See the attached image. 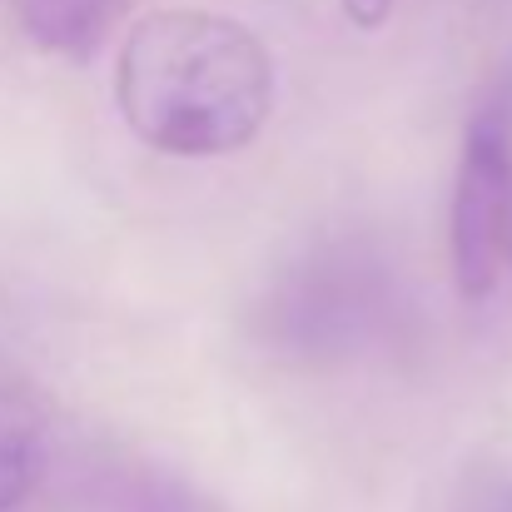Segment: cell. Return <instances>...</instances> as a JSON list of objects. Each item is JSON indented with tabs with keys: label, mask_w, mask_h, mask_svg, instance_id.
<instances>
[{
	"label": "cell",
	"mask_w": 512,
	"mask_h": 512,
	"mask_svg": "<svg viewBox=\"0 0 512 512\" xmlns=\"http://www.w3.org/2000/svg\"><path fill=\"white\" fill-rule=\"evenodd\" d=\"M125 125L170 160H224L259 140L274 115V55L234 15L150 10L115 55Z\"/></svg>",
	"instance_id": "obj_1"
},
{
	"label": "cell",
	"mask_w": 512,
	"mask_h": 512,
	"mask_svg": "<svg viewBox=\"0 0 512 512\" xmlns=\"http://www.w3.org/2000/svg\"><path fill=\"white\" fill-rule=\"evenodd\" d=\"M448 249L463 299L483 304L512 284V120L498 100L483 105L463 135Z\"/></svg>",
	"instance_id": "obj_2"
},
{
	"label": "cell",
	"mask_w": 512,
	"mask_h": 512,
	"mask_svg": "<svg viewBox=\"0 0 512 512\" xmlns=\"http://www.w3.org/2000/svg\"><path fill=\"white\" fill-rule=\"evenodd\" d=\"M50 413L40 383L0 353V512L20 508L45 473Z\"/></svg>",
	"instance_id": "obj_3"
},
{
	"label": "cell",
	"mask_w": 512,
	"mask_h": 512,
	"mask_svg": "<svg viewBox=\"0 0 512 512\" xmlns=\"http://www.w3.org/2000/svg\"><path fill=\"white\" fill-rule=\"evenodd\" d=\"M25 40L45 55H95L125 15V0H10Z\"/></svg>",
	"instance_id": "obj_4"
},
{
	"label": "cell",
	"mask_w": 512,
	"mask_h": 512,
	"mask_svg": "<svg viewBox=\"0 0 512 512\" xmlns=\"http://www.w3.org/2000/svg\"><path fill=\"white\" fill-rule=\"evenodd\" d=\"M463 512H512V478H488L468 503Z\"/></svg>",
	"instance_id": "obj_5"
},
{
	"label": "cell",
	"mask_w": 512,
	"mask_h": 512,
	"mask_svg": "<svg viewBox=\"0 0 512 512\" xmlns=\"http://www.w3.org/2000/svg\"><path fill=\"white\" fill-rule=\"evenodd\" d=\"M343 10H348V20H353L358 30H378V25L388 20L393 0H343Z\"/></svg>",
	"instance_id": "obj_6"
}]
</instances>
